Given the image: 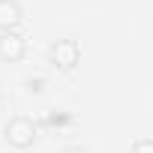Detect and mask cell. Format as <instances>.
<instances>
[{
    "label": "cell",
    "instance_id": "6da1fadb",
    "mask_svg": "<svg viewBox=\"0 0 153 153\" xmlns=\"http://www.w3.org/2000/svg\"><path fill=\"white\" fill-rule=\"evenodd\" d=\"M3 135H6V141H9L12 147L24 150V147L33 144V138H36V126H33V120H27V117H12V120L6 123Z\"/></svg>",
    "mask_w": 153,
    "mask_h": 153
},
{
    "label": "cell",
    "instance_id": "7a4b0ae2",
    "mask_svg": "<svg viewBox=\"0 0 153 153\" xmlns=\"http://www.w3.org/2000/svg\"><path fill=\"white\" fill-rule=\"evenodd\" d=\"M51 63L60 66V69H72L75 63H78V45H75L72 39H57L51 45Z\"/></svg>",
    "mask_w": 153,
    "mask_h": 153
},
{
    "label": "cell",
    "instance_id": "3957f363",
    "mask_svg": "<svg viewBox=\"0 0 153 153\" xmlns=\"http://www.w3.org/2000/svg\"><path fill=\"white\" fill-rule=\"evenodd\" d=\"M0 57L3 60H21L24 57V39L18 33H3L0 36Z\"/></svg>",
    "mask_w": 153,
    "mask_h": 153
},
{
    "label": "cell",
    "instance_id": "277c9868",
    "mask_svg": "<svg viewBox=\"0 0 153 153\" xmlns=\"http://www.w3.org/2000/svg\"><path fill=\"white\" fill-rule=\"evenodd\" d=\"M18 21H21V6L15 0H0V30L9 33Z\"/></svg>",
    "mask_w": 153,
    "mask_h": 153
},
{
    "label": "cell",
    "instance_id": "5b68a950",
    "mask_svg": "<svg viewBox=\"0 0 153 153\" xmlns=\"http://www.w3.org/2000/svg\"><path fill=\"white\" fill-rule=\"evenodd\" d=\"M132 153H153V141H147V138H141V141H135V147H132Z\"/></svg>",
    "mask_w": 153,
    "mask_h": 153
},
{
    "label": "cell",
    "instance_id": "8992f818",
    "mask_svg": "<svg viewBox=\"0 0 153 153\" xmlns=\"http://www.w3.org/2000/svg\"><path fill=\"white\" fill-rule=\"evenodd\" d=\"M63 153H84V150H81V147H66Z\"/></svg>",
    "mask_w": 153,
    "mask_h": 153
}]
</instances>
